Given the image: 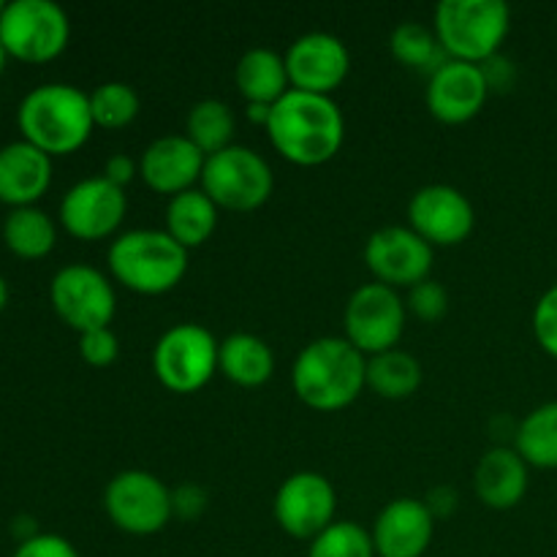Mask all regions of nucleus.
<instances>
[{
	"mask_svg": "<svg viewBox=\"0 0 557 557\" xmlns=\"http://www.w3.org/2000/svg\"><path fill=\"white\" fill-rule=\"evenodd\" d=\"M267 136L286 161L297 166H321L341 152L346 117L332 96L288 90L272 103Z\"/></svg>",
	"mask_w": 557,
	"mask_h": 557,
	"instance_id": "obj_1",
	"label": "nucleus"
},
{
	"mask_svg": "<svg viewBox=\"0 0 557 557\" xmlns=\"http://www.w3.org/2000/svg\"><path fill=\"white\" fill-rule=\"evenodd\" d=\"M368 386V357L346 337H319L297 354L292 389L308 408L335 413L351 406Z\"/></svg>",
	"mask_w": 557,
	"mask_h": 557,
	"instance_id": "obj_2",
	"label": "nucleus"
},
{
	"mask_svg": "<svg viewBox=\"0 0 557 557\" xmlns=\"http://www.w3.org/2000/svg\"><path fill=\"white\" fill-rule=\"evenodd\" d=\"M16 125L22 139L30 141L49 158L71 156L90 139L92 112L90 92L79 90L65 82H49L38 85L22 98Z\"/></svg>",
	"mask_w": 557,
	"mask_h": 557,
	"instance_id": "obj_3",
	"label": "nucleus"
},
{
	"mask_svg": "<svg viewBox=\"0 0 557 557\" xmlns=\"http://www.w3.org/2000/svg\"><path fill=\"white\" fill-rule=\"evenodd\" d=\"M107 264L128 292L158 297L185 277L188 250L166 228H131L109 245Z\"/></svg>",
	"mask_w": 557,
	"mask_h": 557,
	"instance_id": "obj_4",
	"label": "nucleus"
},
{
	"mask_svg": "<svg viewBox=\"0 0 557 557\" xmlns=\"http://www.w3.org/2000/svg\"><path fill=\"white\" fill-rule=\"evenodd\" d=\"M511 27V11L504 0H441L435 5L433 30L446 58L484 63L500 52Z\"/></svg>",
	"mask_w": 557,
	"mask_h": 557,
	"instance_id": "obj_5",
	"label": "nucleus"
},
{
	"mask_svg": "<svg viewBox=\"0 0 557 557\" xmlns=\"http://www.w3.org/2000/svg\"><path fill=\"white\" fill-rule=\"evenodd\" d=\"M221 341L201 324H174L158 337L152 348V373L163 389L174 395H194L205 389L218 373Z\"/></svg>",
	"mask_w": 557,
	"mask_h": 557,
	"instance_id": "obj_6",
	"label": "nucleus"
},
{
	"mask_svg": "<svg viewBox=\"0 0 557 557\" xmlns=\"http://www.w3.org/2000/svg\"><path fill=\"white\" fill-rule=\"evenodd\" d=\"M201 190L215 201L218 210L253 212L270 201L275 174L259 152L245 145H232L215 156H207Z\"/></svg>",
	"mask_w": 557,
	"mask_h": 557,
	"instance_id": "obj_7",
	"label": "nucleus"
},
{
	"mask_svg": "<svg viewBox=\"0 0 557 557\" xmlns=\"http://www.w3.org/2000/svg\"><path fill=\"white\" fill-rule=\"evenodd\" d=\"M69 38V14L52 0H11L0 14V41L20 63H49L63 54Z\"/></svg>",
	"mask_w": 557,
	"mask_h": 557,
	"instance_id": "obj_8",
	"label": "nucleus"
},
{
	"mask_svg": "<svg viewBox=\"0 0 557 557\" xmlns=\"http://www.w3.org/2000/svg\"><path fill=\"white\" fill-rule=\"evenodd\" d=\"M103 511L131 536H152L172 522V490L150 471H120L103 490Z\"/></svg>",
	"mask_w": 557,
	"mask_h": 557,
	"instance_id": "obj_9",
	"label": "nucleus"
},
{
	"mask_svg": "<svg viewBox=\"0 0 557 557\" xmlns=\"http://www.w3.org/2000/svg\"><path fill=\"white\" fill-rule=\"evenodd\" d=\"M408 308L397 288L373 281L359 286L348 297L343 310V332L346 341L364 357H375L381 351L397 348L403 330H406Z\"/></svg>",
	"mask_w": 557,
	"mask_h": 557,
	"instance_id": "obj_10",
	"label": "nucleus"
},
{
	"mask_svg": "<svg viewBox=\"0 0 557 557\" xmlns=\"http://www.w3.org/2000/svg\"><path fill=\"white\" fill-rule=\"evenodd\" d=\"M49 302L58 319L79 335L109 326L117 310L112 281L87 264H69L54 272L49 283Z\"/></svg>",
	"mask_w": 557,
	"mask_h": 557,
	"instance_id": "obj_11",
	"label": "nucleus"
},
{
	"mask_svg": "<svg viewBox=\"0 0 557 557\" xmlns=\"http://www.w3.org/2000/svg\"><path fill=\"white\" fill-rule=\"evenodd\" d=\"M337 493L319 471H297L277 487L272 515L283 533L299 542H313L335 522Z\"/></svg>",
	"mask_w": 557,
	"mask_h": 557,
	"instance_id": "obj_12",
	"label": "nucleus"
},
{
	"mask_svg": "<svg viewBox=\"0 0 557 557\" xmlns=\"http://www.w3.org/2000/svg\"><path fill=\"white\" fill-rule=\"evenodd\" d=\"M435 248L424 243L411 226H384L370 234L364 245V264L373 277L392 288H411L433 272Z\"/></svg>",
	"mask_w": 557,
	"mask_h": 557,
	"instance_id": "obj_13",
	"label": "nucleus"
},
{
	"mask_svg": "<svg viewBox=\"0 0 557 557\" xmlns=\"http://www.w3.org/2000/svg\"><path fill=\"white\" fill-rule=\"evenodd\" d=\"M128 212V196L107 177L79 180L60 201V223L82 243L112 237Z\"/></svg>",
	"mask_w": 557,
	"mask_h": 557,
	"instance_id": "obj_14",
	"label": "nucleus"
},
{
	"mask_svg": "<svg viewBox=\"0 0 557 557\" xmlns=\"http://www.w3.org/2000/svg\"><path fill=\"white\" fill-rule=\"evenodd\" d=\"M408 226L433 248L460 245L476 228V210L455 185H424L408 201Z\"/></svg>",
	"mask_w": 557,
	"mask_h": 557,
	"instance_id": "obj_15",
	"label": "nucleus"
},
{
	"mask_svg": "<svg viewBox=\"0 0 557 557\" xmlns=\"http://www.w3.org/2000/svg\"><path fill=\"white\" fill-rule=\"evenodd\" d=\"M283 60L294 90L315 92V96H332L351 71V54L346 44L324 30L302 33L294 38Z\"/></svg>",
	"mask_w": 557,
	"mask_h": 557,
	"instance_id": "obj_16",
	"label": "nucleus"
},
{
	"mask_svg": "<svg viewBox=\"0 0 557 557\" xmlns=\"http://www.w3.org/2000/svg\"><path fill=\"white\" fill-rule=\"evenodd\" d=\"M207 156L185 134L158 136L139 158V177L147 188L163 196H177L201 183Z\"/></svg>",
	"mask_w": 557,
	"mask_h": 557,
	"instance_id": "obj_17",
	"label": "nucleus"
},
{
	"mask_svg": "<svg viewBox=\"0 0 557 557\" xmlns=\"http://www.w3.org/2000/svg\"><path fill=\"white\" fill-rule=\"evenodd\" d=\"M487 96L490 87L476 63L446 60L435 74H430L424 103L435 120L460 125L482 112Z\"/></svg>",
	"mask_w": 557,
	"mask_h": 557,
	"instance_id": "obj_18",
	"label": "nucleus"
},
{
	"mask_svg": "<svg viewBox=\"0 0 557 557\" xmlns=\"http://www.w3.org/2000/svg\"><path fill=\"white\" fill-rule=\"evenodd\" d=\"M435 517L419 498H395L373 522L375 557H422L433 544Z\"/></svg>",
	"mask_w": 557,
	"mask_h": 557,
	"instance_id": "obj_19",
	"label": "nucleus"
},
{
	"mask_svg": "<svg viewBox=\"0 0 557 557\" xmlns=\"http://www.w3.org/2000/svg\"><path fill=\"white\" fill-rule=\"evenodd\" d=\"M52 185V158L20 139L0 147V201L11 210L36 207Z\"/></svg>",
	"mask_w": 557,
	"mask_h": 557,
	"instance_id": "obj_20",
	"label": "nucleus"
},
{
	"mask_svg": "<svg viewBox=\"0 0 557 557\" xmlns=\"http://www.w3.org/2000/svg\"><path fill=\"white\" fill-rule=\"evenodd\" d=\"M528 462L517 455L515 446H493L479 457L473 468V490L487 509L506 511L522 504L528 493Z\"/></svg>",
	"mask_w": 557,
	"mask_h": 557,
	"instance_id": "obj_21",
	"label": "nucleus"
},
{
	"mask_svg": "<svg viewBox=\"0 0 557 557\" xmlns=\"http://www.w3.org/2000/svg\"><path fill=\"white\" fill-rule=\"evenodd\" d=\"M234 82H237V90L245 101L267 103V107H272L277 98L292 90L286 60L270 47L248 49L234 69Z\"/></svg>",
	"mask_w": 557,
	"mask_h": 557,
	"instance_id": "obj_22",
	"label": "nucleus"
},
{
	"mask_svg": "<svg viewBox=\"0 0 557 557\" xmlns=\"http://www.w3.org/2000/svg\"><path fill=\"white\" fill-rule=\"evenodd\" d=\"M218 370L232 384L253 389V386H264L272 379V373H275V354L259 335L234 332L226 341H221Z\"/></svg>",
	"mask_w": 557,
	"mask_h": 557,
	"instance_id": "obj_23",
	"label": "nucleus"
},
{
	"mask_svg": "<svg viewBox=\"0 0 557 557\" xmlns=\"http://www.w3.org/2000/svg\"><path fill=\"white\" fill-rule=\"evenodd\" d=\"M218 207L201 188H190L177 194L166 205V232L183 245L185 250L199 248L215 234Z\"/></svg>",
	"mask_w": 557,
	"mask_h": 557,
	"instance_id": "obj_24",
	"label": "nucleus"
},
{
	"mask_svg": "<svg viewBox=\"0 0 557 557\" xmlns=\"http://www.w3.org/2000/svg\"><path fill=\"white\" fill-rule=\"evenodd\" d=\"M3 243L20 259L36 261L52 253L54 243H58V228H54L52 218L38 207H20L5 218Z\"/></svg>",
	"mask_w": 557,
	"mask_h": 557,
	"instance_id": "obj_25",
	"label": "nucleus"
},
{
	"mask_svg": "<svg viewBox=\"0 0 557 557\" xmlns=\"http://www.w3.org/2000/svg\"><path fill=\"white\" fill-rule=\"evenodd\" d=\"M368 386L384 400H406L422 386V364L403 348L368 357Z\"/></svg>",
	"mask_w": 557,
	"mask_h": 557,
	"instance_id": "obj_26",
	"label": "nucleus"
},
{
	"mask_svg": "<svg viewBox=\"0 0 557 557\" xmlns=\"http://www.w3.org/2000/svg\"><path fill=\"white\" fill-rule=\"evenodd\" d=\"M515 449L531 468H557V400L533 408L515 433Z\"/></svg>",
	"mask_w": 557,
	"mask_h": 557,
	"instance_id": "obj_27",
	"label": "nucleus"
},
{
	"mask_svg": "<svg viewBox=\"0 0 557 557\" xmlns=\"http://www.w3.org/2000/svg\"><path fill=\"white\" fill-rule=\"evenodd\" d=\"M185 136L199 147L205 156L226 150L234 145V112L221 98H205L188 109Z\"/></svg>",
	"mask_w": 557,
	"mask_h": 557,
	"instance_id": "obj_28",
	"label": "nucleus"
},
{
	"mask_svg": "<svg viewBox=\"0 0 557 557\" xmlns=\"http://www.w3.org/2000/svg\"><path fill=\"white\" fill-rule=\"evenodd\" d=\"M389 49L392 54H395V60H400V63L408 65V69L424 71L428 76L435 74V71L449 60L433 27L413 20L400 22V25L392 30Z\"/></svg>",
	"mask_w": 557,
	"mask_h": 557,
	"instance_id": "obj_29",
	"label": "nucleus"
},
{
	"mask_svg": "<svg viewBox=\"0 0 557 557\" xmlns=\"http://www.w3.org/2000/svg\"><path fill=\"white\" fill-rule=\"evenodd\" d=\"M141 101L139 92L128 85V82H103L90 92V112L92 123L98 128L120 131L131 125L139 114Z\"/></svg>",
	"mask_w": 557,
	"mask_h": 557,
	"instance_id": "obj_30",
	"label": "nucleus"
},
{
	"mask_svg": "<svg viewBox=\"0 0 557 557\" xmlns=\"http://www.w3.org/2000/svg\"><path fill=\"white\" fill-rule=\"evenodd\" d=\"M308 557H375L373 536L354 520H335L310 542Z\"/></svg>",
	"mask_w": 557,
	"mask_h": 557,
	"instance_id": "obj_31",
	"label": "nucleus"
},
{
	"mask_svg": "<svg viewBox=\"0 0 557 557\" xmlns=\"http://www.w3.org/2000/svg\"><path fill=\"white\" fill-rule=\"evenodd\" d=\"M406 308L422 321H441L449 310V292H446L444 283L428 277V281L408 288Z\"/></svg>",
	"mask_w": 557,
	"mask_h": 557,
	"instance_id": "obj_32",
	"label": "nucleus"
},
{
	"mask_svg": "<svg viewBox=\"0 0 557 557\" xmlns=\"http://www.w3.org/2000/svg\"><path fill=\"white\" fill-rule=\"evenodd\" d=\"M531 324L539 346L557 359V283L539 297Z\"/></svg>",
	"mask_w": 557,
	"mask_h": 557,
	"instance_id": "obj_33",
	"label": "nucleus"
},
{
	"mask_svg": "<svg viewBox=\"0 0 557 557\" xmlns=\"http://www.w3.org/2000/svg\"><path fill=\"white\" fill-rule=\"evenodd\" d=\"M117 354L120 341L109 326L79 335V357L85 359L90 368H109V364L117 359Z\"/></svg>",
	"mask_w": 557,
	"mask_h": 557,
	"instance_id": "obj_34",
	"label": "nucleus"
},
{
	"mask_svg": "<svg viewBox=\"0 0 557 557\" xmlns=\"http://www.w3.org/2000/svg\"><path fill=\"white\" fill-rule=\"evenodd\" d=\"M11 557H79V553L69 539L58 536V533H38V536L22 542Z\"/></svg>",
	"mask_w": 557,
	"mask_h": 557,
	"instance_id": "obj_35",
	"label": "nucleus"
},
{
	"mask_svg": "<svg viewBox=\"0 0 557 557\" xmlns=\"http://www.w3.org/2000/svg\"><path fill=\"white\" fill-rule=\"evenodd\" d=\"M207 509V493L199 484H180L172 490V511L180 520H196Z\"/></svg>",
	"mask_w": 557,
	"mask_h": 557,
	"instance_id": "obj_36",
	"label": "nucleus"
},
{
	"mask_svg": "<svg viewBox=\"0 0 557 557\" xmlns=\"http://www.w3.org/2000/svg\"><path fill=\"white\" fill-rule=\"evenodd\" d=\"M479 69H482L484 82H487L490 92H493V90L506 92V90H511V87H515L517 65L511 63V60L506 58V54H500V52L493 54V58H490V60L479 63Z\"/></svg>",
	"mask_w": 557,
	"mask_h": 557,
	"instance_id": "obj_37",
	"label": "nucleus"
},
{
	"mask_svg": "<svg viewBox=\"0 0 557 557\" xmlns=\"http://www.w3.org/2000/svg\"><path fill=\"white\" fill-rule=\"evenodd\" d=\"M103 177L125 190V185L134 183V177H139V161H134L128 152H114V156L107 158V163H103Z\"/></svg>",
	"mask_w": 557,
	"mask_h": 557,
	"instance_id": "obj_38",
	"label": "nucleus"
},
{
	"mask_svg": "<svg viewBox=\"0 0 557 557\" xmlns=\"http://www.w3.org/2000/svg\"><path fill=\"white\" fill-rule=\"evenodd\" d=\"M424 504H428L430 515H433L435 520H438V517H449L451 511L457 509V493L451 487H435L430 490Z\"/></svg>",
	"mask_w": 557,
	"mask_h": 557,
	"instance_id": "obj_39",
	"label": "nucleus"
},
{
	"mask_svg": "<svg viewBox=\"0 0 557 557\" xmlns=\"http://www.w3.org/2000/svg\"><path fill=\"white\" fill-rule=\"evenodd\" d=\"M270 112L272 107H267V103H248V117L253 120V123H261L267 128V123H270Z\"/></svg>",
	"mask_w": 557,
	"mask_h": 557,
	"instance_id": "obj_40",
	"label": "nucleus"
},
{
	"mask_svg": "<svg viewBox=\"0 0 557 557\" xmlns=\"http://www.w3.org/2000/svg\"><path fill=\"white\" fill-rule=\"evenodd\" d=\"M5 305H9V283H5V277L0 275V313L5 310Z\"/></svg>",
	"mask_w": 557,
	"mask_h": 557,
	"instance_id": "obj_41",
	"label": "nucleus"
},
{
	"mask_svg": "<svg viewBox=\"0 0 557 557\" xmlns=\"http://www.w3.org/2000/svg\"><path fill=\"white\" fill-rule=\"evenodd\" d=\"M5 60H9V52H5L3 41H0V74H3V69H5Z\"/></svg>",
	"mask_w": 557,
	"mask_h": 557,
	"instance_id": "obj_42",
	"label": "nucleus"
},
{
	"mask_svg": "<svg viewBox=\"0 0 557 557\" xmlns=\"http://www.w3.org/2000/svg\"><path fill=\"white\" fill-rule=\"evenodd\" d=\"M3 11H5V3H3V0H0V14H3Z\"/></svg>",
	"mask_w": 557,
	"mask_h": 557,
	"instance_id": "obj_43",
	"label": "nucleus"
}]
</instances>
